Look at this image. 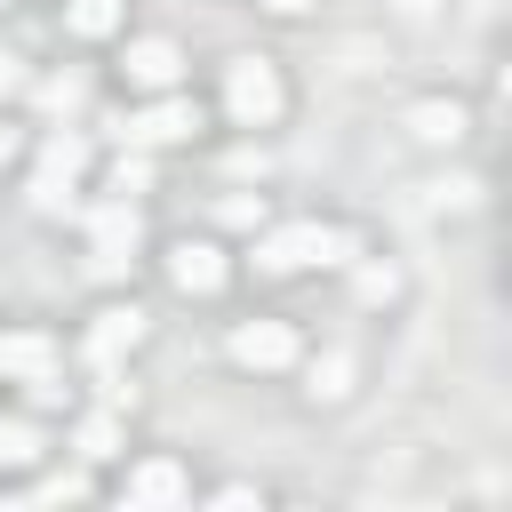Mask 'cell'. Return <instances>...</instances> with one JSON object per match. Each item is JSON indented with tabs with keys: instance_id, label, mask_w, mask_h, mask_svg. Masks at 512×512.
Wrapping results in <instances>:
<instances>
[{
	"instance_id": "cell-1",
	"label": "cell",
	"mask_w": 512,
	"mask_h": 512,
	"mask_svg": "<svg viewBox=\"0 0 512 512\" xmlns=\"http://www.w3.org/2000/svg\"><path fill=\"white\" fill-rule=\"evenodd\" d=\"M256 272H304V264H352V232H328V224H272L256 248H248Z\"/></svg>"
},
{
	"instance_id": "cell-2",
	"label": "cell",
	"mask_w": 512,
	"mask_h": 512,
	"mask_svg": "<svg viewBox=\"0 0 512 512\" xmlns=\"http://www.w3.org/2000/svg\"><path fill=\"white\" fill-rule=\"evenodd\" d=\"M224 112H232L240 128H272V120L288 112V88H280L272 56H232V64H224Z\"/></svg>"
},
{
	"instance_id": "cell-3",
	"label": "cell",
	"mask_w": 512,
	"mask_h": 512,
	"mask_svg": "<svg viewBox=\"0 0 512 512\" xmlns=\"http://www.w3.org/2000/svg\"><path fill=\"white\" fill-rule=\"evenodd\" d=\"M136 240H144V216H136V200H104V208H88V264H96L104 280L136 264Z\"/></svg>"
},
{
	"instance_id": "cell-4",
	"label": "cell",
	"mask_w": 512,
	"mask_h": 512,
	"mask_svg": "<svg viewBox=\"0 0 512 512\" xmlns=\"http://www.w3.org/2000/svg\"><path fill=\"white\" fill-rule=\"evenodd\" d=\"M224 352H232L240 368H256V376H272V368H296V328H288V320H240Z\"/></svg>"
},
{
	"instance_id": "cell-5",
	"label": "cell",
	"mask_w": 512,
	"mask_h": 512,
	"mask_svg": "<svg viewBox=\"0 0 512 512\" xmlns=\"http://www.w3.org/2000/svg\"><path fill=\"white\" fill-rule=\"evenodd\" d=\"M224 272H232V264H224L216 240H176V248H168V288H176V296H216Z\"/></svg>"
},
{
	"instance_id": "cell-6",
	"label": "cell",
	"mask_w": 512,
	"mask_h": 512,
	"mask_svg": "<svg viewBox=\"0 0 512 512\" xmlns=\"http://www.w3.org/2000/svg\"><path fill=\"white\" fill-rule=\"evenodd\" d=\"M144 328H152L144 304H104V312L88 320V360H96V368H104V360H128V352L144 344Z\"/></svg>"
},
{
	"instance_id": "cell-7",
	"label": "cell",
	"mask_w": 512,
	"mask_h": 512,
	"mask_svg": "<svg viewBox=\"0 0 512 512\" xmlns=\"http://www.w3.org/2000/svg\"><path fill=\"white\" fill-rule=\"evenodd\" d=\"M120 72H128V88H144V96L184 88V48H176V40H128Z\"/></svg>"
},
{
	"instance_id": "cell-8",
	"label": "cell",
	"mask_w": 512,
	"mask_h": 512,
	"mask_svg": "<svg viewBox=\"0 0 512 512\" xmlns=\"http://www.w3.org/2000/svg\"><path fill=\"white\" fill-rule=\"evenodd\" d=\"M192 128H200V104H192L184 88H160V96L136 112V128H128V136H136V144H184Z\"/></svg>"
},
{
	"instance_id": "cell-9",
	"label": "cell",
	"mask_w": 512,
	"mask_h": 512,
	"mask_svg": "<svg viewBox=\"0 0 512 512\" xmlns=\"http://www.w3.org/2000/svg\"><path fill=\"white\" fill-rule=\"evenodd\" d=\"M472 128V112L456 104V96H424V104H408V136L416 144H456Z\"/></svg>"
},
{
	"instance_id": "cell-10",
	"label": "cell",
	"mask_w": 512,
	"mask_h": 512,
	"mask_svg": "<svg viewBox=\"0 0 512 512\" xmlns=\"http://www.w3.org/2000/svg\"><path fill=\"white\" fill-rule=\"evenodd\" d=\"M184 496H192V480H184V464H168V456H152V464L128 472V504H184Z\"/></svg>"
},
{
	"instance_id": "cell-11",
	"label": "cell",
	"mask_w": 512,
	"mask_h": 512,
	"mask_svg": "<svg viewBox=\"0 0 512 512\" xmlns=\"http://www.w3.org/2000/svg\"><path fill=\"white\" fill-rule=\"evenodd\" d=\"M56 368V344L48 336H0V376H24V384H40Z\"/></svg>"
},
{
	"instance_id": "cell-12",
	"label": "cell",
	"mask_w": 512,
	"mask_h": 512,
	"mask_svg": "<svg viewBox=\"0 0 512 512\" xmlns=\"http://www.w3.org/2000/svg\"><path fill=\"white\" fill-rule=\"evenodd\" d=\"M24 200H32L40 216H64V208H72V168H48V160H40L32 184H24Z\"/></svg>"
},
{
	"instance_id": "cell-13",
	"label": "cell",
	"mask_w": 512,
	"mask_h": 512,
	"mask_svg": "<svg viewBox=\"0 0 512 512\" xmlns=\"http://www.w3.org/2000/svg\"><path fill=\"white\" fill-rule=\"evenodd\" d=\"M64 24H72V40H112L120 32V0H72Z\"/></svg>"
},
{
	"instance_id": "cell-14",
	"label": "cell",
	"mask_w": 512,
	"mask_h": 512,
	"mask_svg": "<svg viewBox=\"0 0 512 512\" xmlns=\"http://www.w3.org/2000/svg\"><path fill=\"white\" fill-rule=\"evenodd\" d=\"M80 456H88V464H104V456H120V416H112V408H96V416L80 424Z\"/></svg>"
},
{
	"instance_id": "cell-15",
	"label": "cell",
	"mask_w": 512,
	"mask_h": 512,
	"mask_svg": "<svg viewBox=\"0 0 512 512\" xmlns=\"http://www.w3.org/2000/svg\"><path fill=\"white\" fill-rule=\"evenodd\" d=\"M32 456H40V432L16 424V416H0V464H32Z\"/></svg>"
},
{
	"instance_id": "cell-16",
	"label": "cell",
	"mask_w": 512,
	"mask_h": 512,
	"mask_svg": "<svg viewBox=\"0 0 512 512\" xmlns=\"http://www.w3.org/2000/svg\"><path fill=\"white\" fill-rule=\"evenodd\" d=\"M472 200H480V184H472V176H440V184H432V208H448V216H464Z\"/></svg>"
},
{
	"instance_id": "cell-17",
	"label": "cell",
	"mask_w": 512,
	"mask_h": 512,
	"mask_svg": "<svg viewBox=\"0 0 512 512\" xmlns=\"http://www.w3.org/2000/svg\"><path fill=\"white\" fill-rule=\"evenodd\" d=\"M344 376H352V360H336V352H328V360L312 368V400H344V392H352Z\"/></svg>"
},
{
	"instance_id": "cell-18",
	"label": "cell",
	"mask_w": 512,
	"mask_h": 512,
	"mask_svg": "<svg viewBox=\"0 0 512 512\" xmlns=\"http://www.w3.org/2000/svg\"><path fill=\"white\" fill-rule=\"evenodd\" d=\"M40 160H48V168H72V176H80L88 144H80V136H48V144H40Z\"/></svg>"
},
{
	"instance_id": "cell-19",
	"label": "cell",
	"mask_w": 512,
	"mask_h": 512,
	"mask_svg": "<svg viewBox=\"0 0 512 512\" xmlns=\"http://www.w3.org/2000/svg\"><path fill=\"white\" fill-rule=\"evenodd\" d=\"M216 216H224V224H264V200H256V192H224Z\"/></svg>"
},
{
	"instance_id": "cell-20",
	"label": "cell",
	"mask_w": 512,
	"mask_h": 512,
	"mask_svg": "<svg viewBox=\"0 0 512 512\" xmlns=\"http://www.w3.org/2000/svg\"><path fill=\"white\" fill-rule=\"evenodd\" d=\"M40 104H48V112H72V104H80V80H72V72L40 80Z\"/></svg>"
},
{
	"instance_id": "cell-21",
	"label": "cell",
	"mask_w": 512,
	"mask_h": 512,
	"mask_svg": "<svg viewBox=\"0 0 512 512\" xmlns=\"http://www.w3.org/2000/svg\"><path fill=\"white\" fill-rule=\"evenodd\" d=\"M392 288H400V272H392V264H360V296H368V304H384Z\"/></svg>"
},
{
	"instance_id": "cell-22",
	"label": "cell",
	"mask_w": 512,
	"mask_h": 512,
	"mask_svg": "<svg viewBox=\"0 0 512 512\" xmlns=\"http://www.w3.org/2000/svg\"><path fill=\"white\" fill-rule=\"evenodd\" d=\"M16 88H24V64H16L8 48H0V96H16Z\"/></svg>"
},
{
	"instance_id": "cell-23",
	"label": "cell",
	"mask_w": 512,
	"mask_h": 512,
	"mask_svg": "<svg viewBox=\"0 0 512 512\" xmlns=\"http://www.w3.org/2000/svg\"><path fill=\"white\" fill-rule=\"evenodd\" d=\"M400 16H408V24H432V16H440V0H400Z\"/></svg>"
},
{
	"instance_id": "cell-24",
	"label": "cell",
	"mask_w": 512,
	"mask_h": 512,
	"mask_svg": "<svg viewBox=\"0 0 512 512\" xmlns=\"http://www.w3.org/2000/svg\"><path fill=\"white\" fill-rule=\"evenodd\" d=\"M264 8H272V16H304L312 0H264Z\"/></svg>"
},
{
	"instance_id": "cell-25",
	"label": "cell",
	"mask_w": 512,
	"mask_h": 512,
	"mask_svg": "<svg viewBox=\"0 0 512 512\" xmlns=\"http://www.w3.org/2000/svg\"><path fill=\"white\" fill-rule=\"evenodd\" d=\"M8 152H16V136H8V128H0V160H8Z\"/></svg>"
},
{
	"instance_id": "cell-26",
	"label": "cell",
	"mask_w": 512,
	"mask_h": 512,
	"mask_svg": "<svg viewBox=\"0 0 512 512\" xmlns=\"http://www.w3.org/2000/svg\"><path fill=\"white\" fill-rule=\"evenodd\" d=\"M472 8H496V0H472Z\"/></svg>"
}]
</instances>
